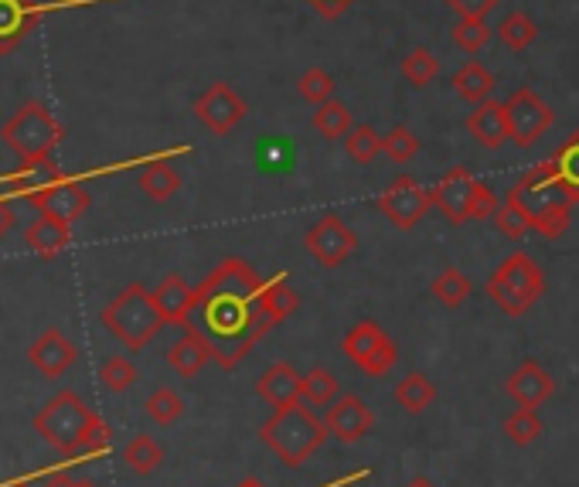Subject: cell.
I'll list each match as a JSON object with an SVG mask.
<instances>
[{
	"instance_id": "6da1fadb",
	"label": "cell",
	"mask_w": 579,
	"mask_h": 487,
	"mask_svg": "<svg viewBox=\"0 0 579 487\" xmlns=\"http://www.w3.org/2000/svg\"><path fill=\"white\" fill-rule=\"evenodd\" d=\"M263 280L246 259H225L195 290V314L188 327L201 331L225 372L239 369L266 334L277 327L263 311Z\"/></svg>"
},
{
	"instance_id": "7a4b0ae2",
	"label": "cell",
	"mask_w": 579,
	"mask_h": 487,
	"mask_svg": "<svg viewBox=\"0 0 579 487\" xmlns=\"http://www.w3.org/2000/svg\"><path fill=\"white\" fill-rule=\"evenodd\" d=\"M505 205L514 208L518 216L525 219V225L545 239H559L569 229L572 208H576L572 195L566 192L556 167L548 161L535 164L522 181H518V185L508 192Z\"/></svg>"
},
{
	"instance_id": "3957f363",
	"label": "cell",
	"mask_w": 579,
	"mask_h": 487,
	"mask_svg": "<svg viewBox=\"0 0 579 487\" xmlns=\"http://www.w3.org/2000/svg\"><path fill=\"white\" fill-rule=\"evenodd\" d=\"M259 440L280 464L300 467V464H308L321 450V443L327 440V422L317 419L300 399L293 406L273 409V416L259 426Z\"/></svg>"
},
{
	"instance_id": "277c9868",
	"label": "cell",
	"mask_w": 579,
	"mask_h": 487,
	"mask_svg": "<svg viewBox=\"0 0 579 487\" xmlns=\"http://www.w3.org/2000/svg\"><path fill=\"white\" fill-rule=\"evenodd\" d=\"M100 317L113 338L127 345L130 351H143L164 327V317L154 303V290H147L143 283H130L127 290H119Z\"/></svg>"
},
{
	"instance_id": "5b68a950",
	"label": "cell",
	"mask_w": 579,
	"mask_h": 487,
	"mask_svg": "<svg viewBox=\"0 0 579 487\" xmlns=\"http://www.w3.org/2000/svg\"><path fill=\"white\" fill-rule=\"evenodd\" d=\"M484 293L491 297L498 303V311L508 314V317H522L529 314L539 297L545 293V273L542 266L522 253V250H514L495 273H491V280L484 283Z\"/></svg>"
},
{
	"instance_id": "8992f818",
	"label": "cell",
	"mask_w": 579,
	"mask_h": 487,
	"mask_svg": "<svg viewBox=\"0 0 579 487\" xmlns=\"http://www.w3.org/2000/svg\"><path fill=\"white\" fill-rule=\"evenodd\" d=\"M66 130L55 119V113L42 103V100H27L8 124L0 130V140H4L18 161L32 164V161H48L51 150L62 143Z\"/></svg>"
},
{
	"instance_id": "52a82bcc",
	"label": "cell",
	"mask_w": 579,
	"mask_h": 487,
	"mask_svg": "<svg viewBox=\"0 0 579 487\" xmlns=\"http://www.w3.org/2000/svg\"><path fill=\"white\" fill-rule=\"evenodd\" d=\"M433 205L447 216L450 225H464V222H480V219H495V211L501 208L495 192L480 185V181L467 167H450L440 185L430 192Z\"/></svg>"
},
{
	"instance_id": "ba28073f",
	"label": "cell",
	"mask_w": 579,
	"mask_h": 487,
	"mask_svg": "<svg viewBox=\"0 0 579 487\" xmlns=\"http://www.w3.org/2000/svg\"><path fill=\"white\" fill-rule=\"evenodd\" d=\"M89 419H93V409L85 406L82 395H76V392L66 389V392L51 395V399L45 403V409H38L35 430L58 453L69 456V461H76V447H79V437H82V430L89 426Z\"/></svg>"
},
{
	"instance_id": "9c48e42d",
	"label": "cell",
	"mask_w": 579,
	"mask_h": 487,
	"mask_svg": "<svg viewBox=\"0 0 579 487\" xmlns=\"http://www.w3.org/2000/svg\"><path fill=\"white\" fill-rule=\"evenodd\" d=\"M345 355L351 364H358V369L364 375H385L395 361H399V348H395V341L385 334V327L379 321H358L341 341Z\"/></svg>"
},
{
	"instance_id": "30bf717a",
	"label": "cell",
	"mask_w": 579,
	"mask_h": 487,
	"mask_svg": "<svg viewBox=\"0 0 579 487\" xmlns=\"http://www.w3.org/2000/svg\"><path fill=\"white\" fill-rule=\"evenodd\" d=\"M505 116H508V130H511V143L514 147H535L548 127H553V109H548V103L535 93V89L522 85L514 89V93L505 100Z\"/></svg>"
},
{
	"instance_id": "8fae6325",
	"label": "cell",
	"mask_w": 579,
	"mask_h": 487,
	"mask_svg": "<svg viewBox=\"0 0 579 487\" xmlns=\"http://www.w3.org/2000/svg\"><path fill=\"white\" fill-rule=\"evenodd\" d=\"M375 205H379V211H382V216H385L395 229L413 232V229L422 222L426 211H430L433 198H430V192H426L416 177L399 174V177H395L392 185L379 195Z\"/></svg>"
},
{
	"instance_id": "7c38bea8",
	"label": "cell",
	"mask_w": 579,
	"mask_h": 487,
	"mask_svg": "<svg viewBox=\"0 0 579 487\" xmlns=\"http://www.w3.org/2000/svg\"><path fill=\"white\" fill-rule=\"evenodd\" d=\"M250 106L229 82H211L205 93L195 100V116L201 119V127L216 137H229L242 119H246Z\"/></svg>"
},
{
	"instance_id": "4fadbf2b",
	"label": "cell",
	"mask_w": 579,
	"mask_h": 487,
	"mask_svg": "<svg viewBox=\"0 0 579 487\" xmlns=\"http://www.w3.org/2000/svg\"><path fill=\"white\" fill-rule=\"evenodd\" d=\"M27 201H32L42 216H55V219H62V222H76L85 216V208H89V192L82 181L76 177H58V181H48V185L35 188V192H27Z\"/></svg>"
},
{
	"instance_id": "5bb4252c",
	"label": "cell",
	"mask_w": 579,
	"mask_h": 487,
	"mask_svg": "<svg viewBox=\"0 0 579 487\" xmlns=\"http://www.w3.org/2000/svg\"><path fill=\"white\" fill-rule=\"evenodd\" d=\"M308 253L324 266V269H338L355 250H358V235L345 225L341 216H324L303 239Z\"/></svg>"
},
{
	"instance_id": "9a60e30c",
	"label": "cell",
	"mask_w": 579,
	"mask_h": 487,
	"mask_svg": "<svg viewBox=\"0 0 579 487\" xmlns=\"http://www.w3.org/2000/svg\"><path fill=\"white\" fill-rule=\"evenodd\" d=\"M327 433L338 437L341 443H358L361 437H369V430L375 426V413L369 409V403L358 399V395H338L331 403L327 416Z\"/></svg>"
},
{
	"instance_id": "2e32d148",
	"label": "cell",
	"mask_w": 579,
	"mask_h": 487,
	"mask_svg": "<svg viewBox=\"0 0 579 487\" xmlns=\"http://www.w3.org/2000/svg\"><path fill=\"white\" fill-rule=\"evenodd\" d=\"M505 392H508V399H511L514 406L539 409L542 403H548V395L556 392V379L548 375L535 358H529V361H522V364H518V369L508 375Z\"/></svg>"
},
{
	"instance_id": "e0dca14e",
	"label": "cell",
	"mask_w": 579,
	"mask_h": 487,
	"mask_svg": "<svg viewBox=\"0 0 579 487\" xmlns=\"http://www.w3.org/2000/svg\"><path fill=\"white\" fill-rule=\"evenodd\" d=\"M76 358H79V348L58 327H48L42 338L27 348V361H32L45 379H62L76 364Z\"/></svg>"
},
{
	"instance_id": "ac0fdd59",
	"label": "cell",
	"mask_w": 579,
	"mask_h": 487,
	"mask_svg": "<svg viewBox=\"0 0 579 487\" xmlns=\"http://www.w3.org/2000/svg\"><path fill=\"white\" fill-rule=\"evenodd\" d=\"M256 395L273 409H283L303 399V375L293 369L290 361H277L256 379Z\"/></svg>"
},
{
	"instance_id": "d6986e66",
	"label": "cell",
	"mask_w": 579,
	"mask_h": 487,
	"mask_svg": "<svg viewBox=\"0 0 579 487\" xmlns=\"http://www.w3.org/2000/svg\"><path fill=\"white\" fill-rule=\"evenodd\" d=\"M42 21L35 0H0V55H11Z\"/></svg>"
},
{
	"instance_id": "ffe728a7",
	"label": "cell",
	"mask_w": 579,
	"mask_h": 487,
	"mask_svg": "<svg viewBox=\"0 0 579 487\" xmlns=\"http://www.w3.org/2000/svg\"><path fill=\"white\" fill-rule=\"evenodd\" d=\"M154 303L164 317V324L188 327L195 314V287L181 277V273H167V277L154 287Z\"/></svg>"
},
{
	"instance_id": "44dd1931",
	"label": "cell",
	"mask_w": 579,
	"mask_h": 487,
	"mask_svg": "<svg viewBox=\"0 0 579 487\" xmlns=\"http://www.w3.org/2000/svg\"><path fill=\"white\" fill-rule=\"evenodd\" d=\"M467 134L484 147V150H498L511 140L508 130V116H505V103L495 100H484L471 109L467 116Z\"/></svg>"
},
{
	"instance_id": "7402d4cb",
	"label": "cell",
	"mask_w": 579,
	"mask_h": 487,
	"mask_svg": "<svg viewBox=\"0 0 579 487\" xmlns=\"http://www.w3.org/2000/svg\"><path fill=\"white\" fill-rule=\"evenodd\" d=\"M208 361H216V351H211L208 338L195 327H185V334L167 351V364L181 379H195Z\"/></svg>"
},
{
	"instance_id": "603a6c76",
	"label": "cell",
	"mask_w": 579,
	"mask_h": 487,
	"mask_svg": "<svg viewBox=\"0 0 579 487\" xmlns=\"http://www.w3.org/2000/svg\"><path fill=\"white\" fill-rule=\"evenodd\" d=\"M69 242H72V225L55 216H38L24 229V246L38 253L42 259H55L58 253H66Z\"/></svg>"
},
{
	"instance_id": "cb8c5ba5",
	"label": "cell",
	"mask_w": 579,
	"mask_h": 487,
	"mask_svg": "<svg viewBox=\"0 0 579 487\" xmlns=\"http://www.w3.org/2000/svg\"><path fill=\"white\" fill-rule=\"evenodd\" d=\"M177 154H188V147H174L171 154L147 161V167L140 171V192H143L150 201H171V198L181 192V174L167 164V161L177 158Z\"/></svg>"
},
{
	"instance_id": "d4e9b609",
	"label": "cell",
	"mask_w": 579,
	"mask_h": 487,
	"mask_svg": "<svg viewBox=\"0 0 579 487\" xmlns=\"http://www.w3.org/2000/svg\"><path fill=\"white\" fill-rule=\"evenodd\" d=\"M495 85H498L495 72L487 66H480V62H467V66H461L453 72V89H456V96H461L467 106H477L484 100H491Z\"/></svg>"
},
{
	"instance_id": "484cf974",
	"label": "cell",
	"mask_w": 579,
	"mask_h": 487,
	"mask_svg": "<svg viewBox=\"0 0 579 487\" xmlns=\"http://www.w3.org/2000/svg\"><path fill=\"white\" fill-rule=\"evenodd\" d=\"M263 311L273 324H283L297 308H300V293L287 283V277H269L263 280Z\"/></svg>"
},
{
	"instance_id": "4316f807",
	"label": "cell",
	"mask_w": 579,
	"mask_h": 487,
	"mask_svg": "<svg viewBox=\"0 0 579 487\" xmlns=\"http://www.w3.org/2000/svg\"><path fill=\"white\" fill-rule=\"evenodd\" d=\"M433 399H437V389L422 372H409L399 385H395V403H399L409 416L426 413L433 406Z\"/></svg>"
},
{
	"instance_id": "83f0119b",
	"label": "cell",
	"mask_w": 579,
	"mask_h": 487,
	"mask_svg": "<svg viewBox=\"0 0 579 487\" xmlns=\"http://www.w3.org/2000/svg\"><path fill=\"white\" fill-rule=\"evenodd\" d=\"M498 38H501V45H505L508 51H525V48H532L535 38H539V24H535V18L525 14V11H511V14H505L501 24H498Z\"/></svg>"
},
{
	"instance_id": "f1b7e54d",
	"label": "cell",
	"mask_w": 579,
	"mask_h": 487,
	"mask_svg": "<svg viewBox=\"0 0 579 487\" xmlns=\"http://www.w3.org/2000/svg\"><path fill=\"white\" fill-rule=\"evenodd\" d=\"M548 164L556 167L559 181L566 185V192L572 195V201L579 205V130L569 134L559 147H556V154L548 158Z\"/></svg>"
},
{
	"instance_id": "f546056e",
	"label": "cell",
	"mask_w": 579,
	"mask_h": 487,
	"mask_svg": "<svg viewBox=\"0 0 579 487\" xmlns=\"http://www.w3.org/2000/svg\"><path fill=\"white\" fill-rule=\"evenodd\" d=\"M351 127V109L341 100H327L314 109V130L324 140H345Z\"/></svg>"
},
{
	"instance_id": "4dcf8cb0",
	"label": "cell",
	"mask_w": 579,
	"mask_h": 487,
	"mask_svg": "<svg viewBox=\"0 0 579 487\" xmlns=\"http://www.w3.org/2000/svg\"><path fill=\"white\" fill-rule=\"evenodd\" d=\"M430 293H433V300H440V303H443L447 311H456V308H461V303L471 297V280L464 277L461 269L447 266V269H440L437 277H433Z\"/></svg>"
},
{
	"instance_id": "1f68e13d",
	"label": "cell",
	"mask_w": 579,
	"mask_h": 487,
	"mask_svg": "<svg viewBox=\"0 0 579 487\" xmlns=\"http://www.w3.org/2000/svg\"><path fill=\"white\" fill-rule=\"evenodd\" d=\"M124 461H127V467H130L134 474L147 477V474H154V471L164 464V450H161V443H158L154 437L140 433V437H134V440L127 443Z\"/></svg>"
},
{
	"instance_id": "d6a6232c",
	"label": "cell",
	"mask_w": 579,
	"mask_h": 487,
	"mask_svg": "<svg viewBox=\"0 0 579 487\" xmlns=\"http://www.w3.org/2000/svg\"><path fill=\"white\" fill-rule=\"evenodd\" d=\"M437 72H440V62L433 58V51L422 48V45H416V48L403 58V79H406L413 89H426V85L437 79Z\"/></svg>"
},
{
	"instance_id": "836d02e7",
	"label": "cell",
	"mask_w": 579,
	"mask_h": 487,
	"mask_svg": "<svg viewBox=\"0 0 579 487\" xmlns=\"http://www.w3.org/2000/svg\"><path fill=\"white\" fill-rule=\"evenodd\" d=\"M345 150H348V158H351L355 164H372V161L382 154V137L375 134V127L358 124V127L348 130Z\"/></svg>"
},
{
	"instance_id": "e575fe53",
	"label": "cell",
	"mask_w": 579,
	"mask_h": 487,
	"mask_svg": "<svg viewBox=\"0 0 579 487\" xmlns=\"http://www.w3.org/2000/svg\"><path fill=\"white\" fill-rule=\"evenodd\" d=\"M143 409H147V416L154 419L158 426H171V422L181 419V413H185V399H181L174 389L161 385V389L150 392V399H147Z\"/></svg>"
},
{
	"instance_id": "d590c367",
	"label": "cell",
	"mask_w": 579,
	"mask_h": 487,
	"mask_svg": "<svg viewBox=\"0 0 579 487\" xmlns=\"http://www.w3.org/2000/svg\"><path fill=\"white\" fill-rule=\"evenodd\" d=\"M453 45L467 51V55H477L487 42H491V27H487L484 18H461L453 24V32H450Z\"/></svg>"
},
{
	"instance_id": "8d00e7d4",
	"label": "cell",
	"mask_w": 579,
	"mask_h": 487,
	"mask_svg": "<svg viewBox=\"0 0 579 487\" xmlns=\"http://www.w3.org/2000/svg\"><path fill=\"white\" fill-rule=\"evenodd\" d=\"M505 437L514 443V447H529L542 437V419L535 409H522L518 406L508 419H505Z\"/></svg>"
},
{
	"instance_id": "74e56055",
	"label": "cell",
	"mask_w": 579,
	"mask_h": 487,
	"mask_svg": "<svg viewBox=\"0 0 579 487\" xmlns=\"http://www.w3.org/2000/svg\"><path fill=\"white\" fill-rule=\"evenodd\" d=\"M303 399H308L311 406H331L334 399H338V379H334V372L317 364V369L303 375Z\"/></svg>"
},
{
	"instance_id": "f35d334b",
	"label": "cell",
	"mask_w": 579,
	"mask_h": 487,
	"mask_svg": "<svg viewBox=\"0 0 579 487\" xmlns=\"http://www.w3.org/2000/svg\"><path fill=\"white\" fill-rule=\"evenodd\" d=\"M382 150H385V158H392L395 164H406L419 154V137L403 127V124H395L385 137H382Z\"/></svg>"
},
{
	"instance_id": "ab89813d",
	"label": "cell",
	"mask_w": 579,
	"mask_h": 487,
	"mask_svg": "<svg viewBox=\"0 0 579 487\" xmlns=\"http://www.w3.org/2000/svg\"><path fill=\"white\" fill-rule=\"evenodd\" d=\"M334 76L331 72H324V69H308L300 79H297V93L308 100V103H314V106H321V103H327V100H334Z\"/></svg>"
},
{
	"instance_id": "60d3db41",
	"label": "cell",
	"mask_w": 579,
	"mask_h": 487,
	"mask_svg": "<svg viewBox=\"0 0 579 487\" xmlns=\"http://www.w3.org/2000/svg\"><path fill=\"white\" fill-rule=\"evenodd\" d=\"M109 440H113V433H109L106 419L93 413V419H89V426H85L82 437H79L76 461H82V456H100V453H106V450H109Z\"/></svg>"
},
{
	"instance_id": "b9f144b4",
	"label": "cell",
	"mask_w": 579,
	"mask_h": 487,
	"mask_svg": "<svg viewBox=\"0 0 579 487\" xmlns=\"http://www.w3.org/2000/svg\"><path fill=\"white\" fill-rule=\"evenodd\" d=\"M100 379L109 392H127L134 382H137V369H134V361L124 358V355H109L103 361V369H100Z\"/></svg>"
},
{
	"instance_id": "7bdbcfd3",
	"label": "cell",
	"mask_w": 579,
	"mask_h": 487,
	"mask_svg": "<svg viewBox=\"0 0 579 487\" xmlns=\"http://www.w3.org/2000/svg\"><path fill=\"white\" fill-rule=\"evenodd\" d=\"M495 225H498V232L508 235V239H522L525 232H532V229L525 225V219L518 216L514 208H508V205H501V208L495 211Z\"/></svg>"
},
{
	"instance_id": "ee69618b",
	"label": "cell",
	"mask_w": 579,
	"mask_h": 487,
	"mask_svg": "<svg viewBox=\"0 0 579 487\" xmlns=\"http://www.w3.org/2000/svg\"><path fill=\"white\" fill-rule=\"evenodd\" d=\"M501 0H447V8L456 11L461 18H484L487 11H495Z\"/></svg>"
},
{
	"instance_id": "f6af8a7d",
	"label": "cell",
	"mask_w": 579,
	"mask_h": 487,
	"mask_svg": "<svg viewBox=\"0 0 579 487\" xmlns=\"http://www.w3.org/2000/svg\"><path fill=\"white\" fill-rule=\"evenodd\" d=\"M308 4L321 14V18H327V21H338L351 4H355V0H308Z\"/></svg>"
},
{
	"instance_id": "bcb514c9",
	"label": "cell",
	"mask_w": 579,
	"mask_h": 487,
	"mask_svg": "<svg viewBox=\"0 0 579 487\" xmlns=\"http://www.w3.org/2000/svg\"><path fill=\"white\" fill-rule=\"evenodd\" d=\"M11 225H14V208L4 195H0V239L11 232Z\"/></svg>"
},
{
	"instance_id": "7dc6e473",
	"label": "cell",
	"mask_w": 579,
	"mask_h": 487,
	"mask_svg": "<svg viewBox=\"0 0 579 487\" xmlns=\"http://www.w3.org/2000/svg\"><path fill=\"white\" fill-rule=\"evenodd\" d=\"M35 487H69V477L58 471V474H48V477H38Z\"/></svg>"
},
{
	"instance_id": "c3c4849f",
	"label": "cell",
	"mask_w": 579,
	"mask_h": 487,
	"mask_svg": "<svg viewBox=\"0 0 579 487\" xmlns=\"http://www.w3.org/2000/svg\"><path fill=\"white\" fill-rule=\"evenodd\" d=\"M406 487H437V484H433L430 477H413V480H409Z\"/></svg>"
},
{
	"instance_id": "681fc988",
	"label": "cell",
	"mask_w": 579,
	"mask_h": 487,
	"mask_svg": "<svg viewBox=\"0 0 579 487\" xmlns=\"http://www.w3.org/2000/svg\"><path fill=\"white\" fill-rule=\"evenodd\" d=\"M69 487H100V484L89 480V477H79V480H69Z\"/></svg>"
},
{
	"instance_id": "f907efd6",
	"label": "cell",
	"mask_w": 579,
	"mask_h": 487,
	"mask_svg": "<svg viewBox=\"0 0 579 487\" xmlns=\"http://www.w3.org/2000/svg\"><path fill=\"white\" fill-rule=\"evenodd\" d=\"M239 487H266L263 480H256V477H246V480H242Z\"/></svg>"
},
{
	"instance_id": "816d5d0a",
	"label": "cell",
	"mask_w": 579,
	"mask_h": 487,
	"mask_svg": "<svg viewBox=\"0 0 579 487\" xmlns=\"http://www.w3.org/2000/svg\"><path fill=\"white\" fill-rule=\"evenodd\" d=\"M8 487H35V480H14V484H8Z\"/></svg>"
}]
</instances>
